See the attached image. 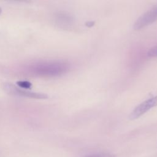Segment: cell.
Masks as SVG:
<instances>
[{
	"label": "cell",
	"instance_id": "obj_1",
	"mask_svg": "<svg viewBox=\"0 0 157 157\" xmlns=\"http://www.w3.org/2000/svg\"><path fill=\"white\" fill-rule=\"evenodd\" d=\"M69 69L67 63L63 61H47L34 64L29 68L33 74L42 76H58L66 72Z\"/></svg>",
	"mask_w": 157,
	"mask_h": 157
},
{
	"label": "cell",
	"instance_id": "obj_2",
	"mask_svg": "<svg viewBox=\"0 0 157 157\" xmlns=\"http://www.w3.org/2000/svg\"><path fill=\"white\" fill-rule=\"evenodd\" d=\"M157 20V4L140 16L134 23V29L140 30Z\"/></svg>",
	"mask_w": 157,
	"mask_h": 157
},
{
	"label": "cell",
	"instance_id": "obj_3",
	"mask_svg": "<svg viewBox=\"0 0 157 157\" xmlns=\"http://www.w3.org/2000/svg\"><path fill=\"white\" fill-rule=\"evenodd\" d=\"M157 105V95L149 98L136 106L130 113L129 118L135 120L143 115L151 108Z\"/></svg>",
	"mask_w": 157,
	"mask_h": 157
},
{
	"label": "cell",
	"instance_id": "obj_4",
	"mask_svg": "<svg viewBox=\"0 0 157 157\" xmlns=\"http://www.w3.org/2000/svg\"><path fill=\"white\" fill-rule=\"evenodd\" d=\"M4 88L8 93H10V94L24 96V97H28V98H35V99H46L48 97L47 95L44 93H35V92L22 90L11 84L5 85Z\"/></svg>",
	"mask_w": 157,
	"mask_h": 157
},
{
	"label": "cell",
	"instance_id": "obj_5",
	"mask_svg": "<svg viewBox=\"0 0 157 157\" xmlns=\"http://www.w3.org/2000/svg\"><path fill=\"white\" fill-rule=\"evenodd\" d=\"M17 84L21 88H31L32 84L31 82L28 81H18L17 82Z\"/></svg>",
	"mask_w": 157,
	"mask_h": 157
},
{
	"label": "cell",
	"instance_id": "obj_6",
	"mask_svg": "<svg viewBox=\"0 0 157 157\" xmlns=\"http://www.w3.org/2000/svg\"><path fill=\"white\" fill-rule=\"evenodd\" d=\"M149 57H157V45L151 48L147 52Z\"/></svg>",
	"mask_w": 157,
	"mask_h": 157
},
{
	"label": "cell",
	"instance_id": "obj_7",
	"mask_svg": "<svg viewBox=\"0 0 157 157\" xmlns=\"http://www.w3.org/2000/svg\"><path fill=\"white\" fill-rule=\"evenodd\" d=\"M88 157H111V155L107 154H96L89 156Z\"/></svg>",
	"mask_w": 157,
	"mask_h": 157
},
{
	"label": "cell",
	"instance_id": "obj_8",
	"mask_svg": "<svg viewBox=\"0 0 157 157\" xmlns=\"http://www.w3.org/2000/svg\"><path fill=\"white\" fill-rule=\"evenodd\" d=\"M1 12H2V9H1V8L0 7V15H1Z\"/></svg>",
	"mask_w": 157,
	"mask_h": 157
}]
</instances>
